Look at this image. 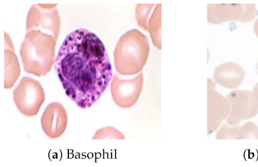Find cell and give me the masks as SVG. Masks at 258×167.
Here are the masks:
<instances>
[{"instance_id":"cell-1","label":"cell","mask_w":258,"mask_h":167,"mask_svg":"<svg viewBox=\"0 0 258 167\" xmlns=\"http://www.w3.org/2000/svg\"><path fill=\"white\" fill-rule=\"evenodd\" d=\"M55 69L67 96L83 109L100 99L114 76L102 40L84 28L64 39L55 58Z\"/></svg>"},{"instance_id":"cell-2","label":"cell","mask_w":258,"mask_h":167,"mask_svg":"<svg viewBox=\"0 0 258 167\" xmlns=\"http://www.w3.org/2000/svg\"><path fill=\"white\" fill-rule=\"evenodd\" d=\"M56 40L40 31L27 33L21 46L24 70L37 76H45L55 64Z\"/></svg>"},{"instance_id":"cell-3","label":"cell","mask_w":258,"mask_h":167,"mask_svg":"<svg viewBox=\"0 0 258 167\" xmlns=\"http://www.w3.org/2000/svg\"><path fill=\"white\" fill-rule=\"evenodd\" d=\"M150 52L148 37L137 29L121 36L114 48L115 69L123 76L140 73L147 62Z\"/></svg>"},{"instance_id":"cell-4","label":"cell","mask_w":258,"mask_h":167,"mask_svg":"<svg viewBox=\"0 0 258 167\" xmlns=\"http://www.w3.org/2000/svg\"><path fill=\"white\" fill-rule=\"evenodd\" d=\"M13 98L18 110L23 115L34 117L44 102V90L38 81L25 76L15 88Z\"/></svg>"},{"instance_id":"cell-5","label":"cell","mask_w":258,"mask_h":167,"mask_svg":"<svg viewBox=\"0 0 258 167\" xmlns=\"http://www.w3.org/2000/svg\"><path fill=\"white\" fill-rule=\"evenodd\" d=\"M56 4H34L27 16L26 29L40 31L58 40L61 31V18Z\"/></svg>"},{"instance_id":"cell-6","label":"cell","mask_w":258,"mask_h":167,"mask_svg":"<svg viewBox=\"0 0 258 167\" xmlns=\"http://www.w3.org/2000/svg\"><path fill=\"white\" fill-rule=\"evenodd\" d=\"M207 21L211 25L225 22L246 23L254 20L256 16L255 4H208Z\"/></svg>"},{"instance_id":"cell-7","label":"cell","mask_w":258,"mask_h":167,"mask_svg":"<svg viewBox=\"0 0 258 167\" xmlns=\"http://www.w3.org/2000/svg\"><path fill=\"white\" fill-rule=\"evenodd\" d=\"M230 111L226 119L229 125H238L258 115V101L249 90H234L228 94Z\"/></svg>"},{"instance_id":"cell-8","label":"cell","mask_w":258,"mask_h":167,"mask_svg":"<svg viewBox=\"0 0 258 167\" xmlns=\"http://www.w3.org/2000/svg\"><path fill=\"white\" fill-rule=\"evenodd\" d=\"M143 74L140 72L135 78L122 79L114 74L111 79V93L114 103L121 108H131L140 99L143 87Z\"/></svg>"},{"instance_id":"cell-9","label":"cell","mask_w":258,"mask_h":167,"mask_svg":"<svg viewBox=\"0 0 258 167\" xmlns=\"http://www.w3.org/2000/svg\"><path fill=\"white\" fill-rule=\"evenodd\" d=\"M230 111L229 101L217 90V84L208 78V136L220 129Z\"/></svg>"},{"instance_id":"cell-10","label":"cell","mask_w":258,"mask_h":167,"mask_svg":"<svg viewBox=\"0 0 258 167\" xmlns=\"http://www.w3.org/2000/svg\"><path fill=\"white\" fill-rule=\"evenodd\" d=\"M43 132L49 138L56 139L66 132L68 114L66 108L59 102H52L46 107L41 117Z\"/></svg>"},{"instance_id":"cell-11","label":"cell","mask_w":258,"mask_h":167,"mask_svg":"<svg viewBox=\"0 0 258 167\" xmlns=\"http://www.w3.org/2000/svg\"><path fill=\"white\" fill-rule=\"evenodd\" d=\"M245 76V70L239 64L227 61L216 67L213 80L223 88L234 90L242 84Z\"/></svg>"},{"instance_id":"cell-12","label":"cell","mask_w":258,"mask_h":167,"mask_svg":"<svg viewBox=\"0 0 258 167\" xmlns=\"http://www.w3.org/2000/svg\"><path fill=\"white\" fill-rule=\"evenodd\" d=\"M217 140L258 139V126L251 121L246 122L241 126L223 123L217 130Z\"/></svg>"},{"instance_id":"cell-13","label":"cell","mask_w":258,"mask_h":167,"mask_svg":"<svg viewBox=\"0 0 258 167\" xmlns=\"http://www.w3.org/2000/svg\"><path fill=\"white\" fill-rule=\"evenodd\" d=\"M5 80L4 87L10 89L14 86L20 76L21 70L19 60L15 53L14 48L5 47Z\"/></svg>"},{"instance_id":"cell-14","label":"cell","mask_w":258,"mask_h":167,"mask_svg":"<svg viewBox=\"0 0 258 167\" xmlns=\"http://www.w3.org/2000/svg\"><path fill=\"white\" fill-rule=\"evenodd\" d=\"M147 32L150 34L152 43L157 49L161 50V5L155 7L148 24Z\"/></svg>"},{"instance_id":"cell-15","label":"cell","mask_w":258,"mask_h":167,"mask_svg":"<svg viewBox=\"0 0 258 167\" xmlns=\"http://www.w3.org/2000/svg\"><path fill=\"white\" fill-rule=\"evenodd\" d=\"M155 4H138L136 8V19L139 27L147 31L148 24L152 16Z\"/></svg>"},{"instance_id":"cell-16","label":"cell","mask_w":258,"mask_h":167,"mask_svg":"<svg viewBox=\"0 0 258 167\" xmlns=\"http://www.w3.org/2000/svg\"><path fill=\"white\" fill-rule=\"evenodd\" d=\"M105 138H110V139H125L124 135L121 132L117 130L115 128L111 126H106V127L102 128L96 131L93 136V140L105 139Z\"/></svg>"},{"instance_id":"cell-17","label":"cell","mask_w":258,"mask_h":167,"mask_svg":"<svg viewBox=\"0 0 258 167\" xmlns=\"http://www.w3.org/2000/svg\"><path fill=\"white\" fill-rule=\"evenodd\" d=\"M252 93H253V96H254L256 100L258 101V82H256L254 87H253V90H252Z\"/></svg>"},{"instance_id":"cell-18","label":"cell","mask_w":258,"mask_h":167,"mask_svg":"<svg viewBox=\"0 0 258 167\" xmlns=\"http://www.w3.org/2000/svg\"><path fill=\"white\" fill-rule=\"evenodd\" d=\"M253 33H254L255 36L258 38V19L255 20L254 23H253Z\"/></svg>"},{"instance_id":"cell-19","label":"cell","mask_w":258,"mask_h":167,"mask_svg":"<svg viewBox=\"0 0 258 167\" xmlns=\"http://www.w3.org/2000/svg\"><path fill=\"white\" fill-rule=\"evenodd\" d=\"M255 71H256V74L258 75V57H257V61H256V66H255Z\"/></svg>"}]
</instances>
